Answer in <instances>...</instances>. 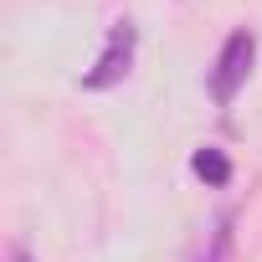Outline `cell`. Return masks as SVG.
Returning a JSON list of instances; mask_svg holds the SVG:
<instances>
[{
  "label": "cell",
  "mask_w": 262,
  "mask_h": 262,
  "mask_svg": "<svg viewBox=\"0 0 262 262\" xmlns=\"http://www.w3.org/2000/svg\"><path fill=\"white\" fill-rule=\"evenodd\" d=\"M134 52H139V31H134V21H113V26H108V36H103L98 62L82 72V88H88V93H103V88L123 82V77H128V67H134Z\"/></svg>",
  "instance_id": "1"
},
{
  "label": "cell",
  "mask_w": 262,
  "mask_h": 262,
  "mask_svg": "<svg viewBox=\"0 0 262 262\" xmlns=\"http://www.w3.org/2000/svg\"><path fill=\"white\" fill-rule=\"evenodd\" d=\"M252 62H257V36L252 31H231L221 41V57H216V72H211V98L221 108H231V98L252 77Z\"/></svg>",
  "instance_id": "2"
},
{
  "label": "cell",
  "mask_w": 262,
  "mask_h": 262,
  "mask_svg": "<svg viewBox=\"0 0 262 262\" xmlns=\"http://www.w3.org/2000/svg\"><path fill=\"white\" fill-rule=\"evenodd\" d=\"M190 170H195V180H206V185H226V180H231V160H226L221 149H211V144L190 155Z\"/></svg>",
  "instance_id": "3"
},
{
  "label": "cell",
  "mask_w": 262,
  "mask_h": 262,
  "mask_svg": "<svg viewBox=\"0 0 262 262\" xmlns=\"http://www.w3.org/2000/svg\"><path fill=\"white\" fill-rule=\"evenodd\" d=\"M226 252H231V211L216 216V226H211V247L201 252V262H226Z\"/></svg>",
  "instance_id": "4"
},
{
  "label": "cell",
  "mask_w": 262,
  "mask_h": 262,
  "mask_svg": "<svg viewBox=\"0 0 262 262\" xmlns=\"http://www.w3.org/2000/svg\"><path fill=\"white\" fill-rule=\"evenodd\" d=\"M6 262H31V252H26L21 242H11V252H6Z\"/></svg>",
  "instance_id": "5"
}]
</instances>
